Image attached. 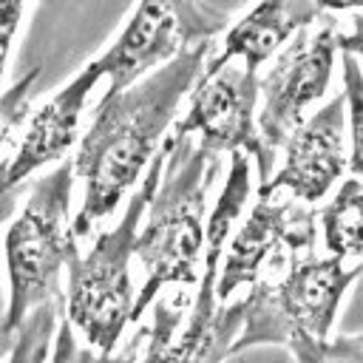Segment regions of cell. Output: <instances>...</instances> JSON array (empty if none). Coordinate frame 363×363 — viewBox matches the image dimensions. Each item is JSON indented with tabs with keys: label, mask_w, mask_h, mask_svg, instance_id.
Listing matches in <instances>:
<instances>
[{
	"label": "cell",
	"mask_w": 363,
	"mask_h": 363,
	"mask_svg": "<svg viewBox=\"0 0 363 363\" xmlns=\"http://www.w3.org/2000/svg\"><path fill=\"white\" fill-rule=\"evenodd\" d=\"M199 85L190 91V108L173 128V136H199V147L210 156L241 150L258 164V184L269 179L275 156L264 150L255 130L258 77L255 71L224 62L218 68H201Z\"/></svg>",
	"instance_id": "cell-9"
},
{
	"label": "cell",
	"mask_w": 363,
	"mask_h": 363,
	"mask_svg": "<svg viewBox=\"0 0 363 363\" xmlns=\"http://www.w3.org/2000/svg\"><path fill=\"white\" fill-rule=\"evenodd\" d=\"M360 3H363V0H320L323 11H326V9H340V11H343V9H357Z\"/></svg>",
	"instance_id": "cell-22"
},
{
	"label": "cell",
	"mask_w": 363,
	"mask_h": 363,
	"mask_svg": "<svg viewBox=\"0 0 363 363\" xmlns=\"http://www.w3.org/2000/svg\"><path fill=\"white\" fill-rule=\"evenodd\" d=\"M17 196H20V187H11L6 193H0V224L14 213V204H17Z\"/></svg>",
	"instance_id": "cell-21"
},
{
	"label": "cell",
	"mask_w": 363,
	"mask_h": 363,
	"mask_svg": "<svg viewBox=\"0 0 363 363\" xmlns=\"http://www.w3.org/2000/svg\"><path fill=\"white\" fill-rule=\"evenodd\" d=\"M284 346L295 363H363V335L309 337L303 332H292Z\"/></svg>",
	"instance_id": "cell-16"
},
{
	"label": "cell",
	"mask_w": 363,
	"mask_h": 363,
	"mask_svg": "<svg viewBox=\"0 0 363 363\" xmlns=\"http://www.w3.org/2000/svg\"><path fill=\"white\" fill-rule=\"evenodd\" d=\"M343 125L346 99L340 91L332 102H326L318 113H312L292 130V136L284 145V167L258 184V199H272L278 190H289L295 199L318 204L346 170Z\"/></svg>",
	"instance_id": "cell-11"
},
{
	"label": "cell",
	"mask_w": 363,
	"mask_h": 363,
	"mask_svg": "<svg viewBox=\"0 0 363 363\" xmlns=\"http://www.w3.org/2000/svg\"><path fill=\"white\" fill-rule=\"evenodd\" d=\"M360 264L343 267L340 258L295 255L281 281H255L241 298L244 318L230 346V357L264 343L284 346L292 332L329 337L340 298L357 281Z\"/></svg>",
	"instance_id": "cell-6"
},
{
	"label": "cell",
	"mask_w": 363,
	"mask_h": 363,
	"mask_svg": "<svg viewBox=\"0 0 363 363\" xmlns=\"http://www.w3.org/2000/svg\"><path fill=\"white\" fill-rule=\"evenodd\" d=\"M74 190L71 162L57 164L34 182L23 213L6 233L9 264V309L0 326V349H9L26 315L60 295V269L77 252V238L68 224Z\"/></svg>",
	"instance_id": "cell-5"
},
{
	"label": "cell",
	"mask_w": 363,
	"mask_h": 363,
	"mask_svg": "<svg viewBox=\"0 0 363 363\" xmlns=\"http://www.w3.org/2000/svg\"><path fill=\"white\" fill-rule=\"evenodd\" d=\"M145 337H147V332L142 329L139 335L130 337V346L125 352H119V354H113V352L111 354H102V352L85 346L74 335V329L68 326V320H62L57 326V332H54V340H51V349H48V363H139L136 357H139V346H142Z\"/></svg>",
	"instance_id": "cell-17"
},
{
	"label": "cell",
	"mask_w": 363,
	"mask_h": 363,
	"mask_svg": "<svg viewBox=\"0 0 363 363\" xmlns=\"http://www.w3.org/2000/svg\"><path fill=\"white\" fill-rule=\"evenodd\" d=\"M210 48V40L196 43L162 68H153L142 82L96 102L94 122L82 133L77 159L71 162L74 176L85 182V196L71 224L74 238L88 235L108 218L136 184L142 167L159 147V136L173 122L182 96L190 94L201 74Z\"/></svg>",
	"instance_id": "cell-1"
},
{
	"label": "cell",
	"mask_w": 363,
	"mask_h": 363,
	"mask_svg": "<svg viewBox=\"0 0 363 363\" xmlns=\"http://www.w3.org/2000/svg\"><path fill=\"white\" fill-rule=\"evenodd\" d=\"M323 17L320 0H261L241 23L227 31L218 57L207 60L204 68H218L224 62L241 60L244 68L258 71V65L272 57L295 31L312 26Z\"/></svg>",
	"instance_id": "cell-13"
},
{
	"label": "cell",
	"mask_w": 363,
	"mask_h": 363,
	"mask_svg": "<svg viewBox=\"0 0 363 363\" xmlns=\"http://www.w3.org/2000/svg\"><path fill=\"white\" fill-rule=\"evenodd\" d=\"M221 156L204 153L190 136L176 139L162 167V182L150 199L147 221L133 241L145 267V284L133 301L130 320H139L167 284H196L204 250L207 190L218 179Z\"/></svg>",
	"instance_id": "cell-2"
},
{
	"label": "cell",
	"mask_w": 363,
	"mask_h": 363,
	"mask_svg": "<svg viewBox=\"0 0 363 363\" xmlns=\"http://www.w3.org/2000/svg\"><path fill=\"white\" fill-rule=\"evenodd\" d=\"M173 147V136L159 145V153L150 159V167L130 196L116 227L96 235L94 250L68 258V295H65V320L85 346L111 354L122 340L125 326L130 323L133 309V281L128 272L136 227L159 187L164 159Z\"/></svg>",
	"instance_id": "cell-4"
},
{
	"label": "cell",
	"mask_w": 363,
	"mask_h": 363,
	"mask_svg": "<svg viewBox=\"0 0 363 363\" xmlns=\"http://www.w3.org/2000/svg\"><path fill=\"white\" fill-rule=\"evenodd\" d=\"M343 99L349 105V116H352V159L346 162V167H352V176L360 179L363 170V159H360V91H363V79H360V68H357V54L343 51Z\"/></svg>",
	"instance_id": "cell-18"
},
{
	"label": "cell",
	"mask_w": 363,
	"mask_h": 363,
	"mask_svg": "<svg viewBox=\"0 0 363 363\" xmlns=\"http://www.w3.org/2000/svg\"><path fill=\"white\" fill-rule=\"evenodd\" d=\"M230 17L207 9L201 0H142L119 40L94 60L99 74L111 79L105 96L133 85L145 71L170 62L196 43L213 40Z\"/></svg>",
	"instance_id": "cell-8"
},
{
	"label": "cell",
	"mask_w": 363,
	"mask_h": 363,
	"mask_svg": "<svg viewBox=\"0 0 363 363\" xmlns=\"http://www.w3.org/2000/svg\"><path fill=\"white\" fill-rule=\"evenodd\" d=\"M20 9H23V0H0V79H3V65H6L11 37L20 23ZM0 111H3V96H0Z\"/></svg>",
	"instance_id": "cell-20"
},
{
	"label": "cell",
	"mask_w": 363,
	"mask_h": 363,
	"mask_svg": "<svg viewBox=\"0 0 363 363\" xmlns=\"http://www.w3.org/2000/svg\"><path fill=\"white\" fill-rule=\"evenodd\" d=\"M337 48L349 54L360 51V20H354V31L346 37L337 20L323 14L320 26H303L278 54L269 74L258 79L261 108L255 113V130L267 153L275 156L303 122V111L326 94Z\"/></svg>",
	"instance_id": "cell-7"
},
{
	"label": "cell",
	"mask_w": 363,
	"mask_h": 363,
	"mask_svg": "<svg viewBox=\"0 0 363 363\" xmlns=\"http://www.w3.org/2000/svg\"><path fill=\"white\" fill-rule=\"evenodd\" d=\"M34 77H37V71H31L23 82H17V85L3 96V111H0V145L9 142V133H11L14 122L23 116V111H26V96H28V88H31Z\"/></svg>",
	"instance_id": "cell-19"
},
{
	"label": "cell",
	"mask_w": 363,
	"mask_h": 363,
	"mask_svg": "<svg viewBox=\"0 0 363 363\" xmlns=\"http://www.w3.org/2000/svg\"><path fill=\"white\" fill-rule=\"evenodd\" d=\"M6 164H9V159L0 162V193H6V190H3V173H6Z\"/></svg>",
	"instance_id": "cell-23"
},
{
	"label": "cell",
	"mask_w": 363,
	"mask_h": 363,
	"mask_svg": "<svg viewBox=\"0 0 363 363\" xmlns=\"http://www.w3.org/2000/svg\"><path fill=\"white\" fill-rule=\"evenodd\" d=\"M315 210L295 201L258 199L227 247V261L216 275V298L227 301L235 289L255 284L261 272L269 264H281L284 255L295 258L298 252H309L315 244Z\"/></svg>",
	"instance_id": "cell-10"
},
{
	"label": "cell",
	"mask_w": 363,
	"mask_h": 363,
	"mask_svg": "<svg viewBox=\"0 0 363 363\" xmlns=\"http://www.w3.org/2000/svg\"><path fill=\"white\" fill-rule=\"evenodd\" d=\"M360 210H363V187L360 179L349 176L335 199L320 207L323 244L332 258H357L360 255Z\"/></svg>",
	"instance_id": "cell-14"
},
{
	"label": "cell",
	"mask_w": 363,
	"mask_h": 363,
	"mask_svg": "<svg viewBox=\"0 0 363 363\" xmlns=\"http://www.w3.org/2000/svg\"><path fill=\"white\" fill-rule=\"evenodd\" d=\"M247 199L250 156L233 150L227 184L204 227V275L199 281V292L190 309L179 301L153 303V329L147 332V349L139 363H221L230 357V346L241 329L244 301L216 309V275L230 227Z\"/></svg>",
	"instance_id": "cell-3"
},
{
	"label": "cell",
	"mask_w": 363,
	"mask_h": 363,
	"mask_svg": "<svg viewBox=\"0 0 363 363\" xmlns=\"http://www.w3.org/2000/svg\"><path fill=\"white\" fill-rule=\"evenodd\" d=\"M102 79L96 62H88L65 88H60L28 122L23 142L17 153L9 159L3 173V190L20 187L37 167H45L48 162H57L68 153V147L77 139L79 116L88 102V94Z\"/></svg>",
	"instance_id": "cell-12"
},
{
	"label": "cell",
	"mask_w": 363,
	"mask_h": 363,
	"mask_svg": "<svg viewBox=\"0 0 363 363\" xmlns=\"http://www.w3.org/2000/svg\"><path fill=\"white\" fill-rule=\"evenodd\" d=\"M62 306V295L34 306L20 329L9 343V363H45L54 329H57V309Z\"/></svg>",
	"instance_id": "cell-15"
}]
</instances>
